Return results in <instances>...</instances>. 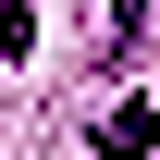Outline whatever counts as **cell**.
Returning a JSON list of instances; mask_svg holds the SVG:
<instances>
[{
  "mask_svg": "<svg viewBox=\"0 0 160 160\" xmlns=\"http://www.w3.org/2000/svg\"><path fill=\"white\" fill-rule=\"evenodd\" d=\"M148 148H160V99H123L99 123V160H148Z\"/></svg>",
  "mask_w": 160,
  "mask_h": 160,
  "instance_id": "obj_1",
  "label": "cell"
},
{
  "mask_svg": "<svg viewBox=\"0 0 160 160\" xmlns=\"http://www.w3.org/2000/svg\"><path fill=\"white\" fill-rule=\"evenodd\" d=\"M148 37V0H111V49H136Z\"/></svg>",
  "mask_w": 160,
  "mask_h": 160,
  "instance_id": "obj_2",
  "label": "cell"
}]
</instances>
